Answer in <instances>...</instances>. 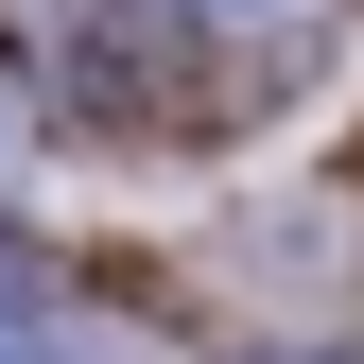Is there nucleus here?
<instances>
[{"label":"nucleus","mask_w":364,"mask_h":364,"mask_svg":"<svg viewBox=\"0 0 364 364\" xmlns=\"http://www.w3.org/2000/svg\"><path fill=\"white\" fill-rule=\"evenodd\" d=\"M0 364H87L70 330H18V312H0Z\"/></svg>","instance_id":"f257e3e1"}]
</instances>
